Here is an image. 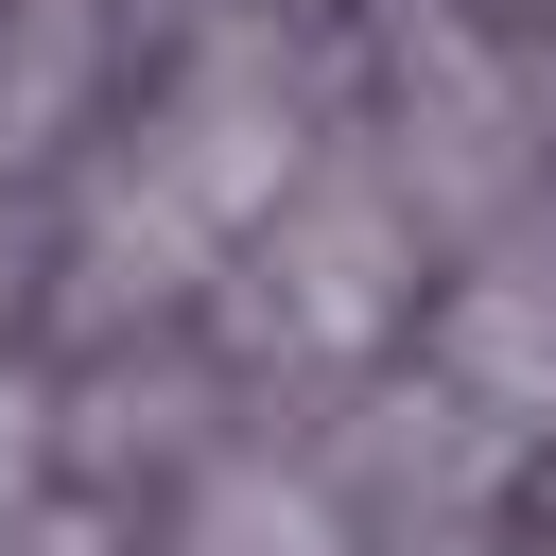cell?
<instances>
[{"label": "cell", "instance_id": "cell-1", "mask_svg": "<svg viewBox=\"0 0 556 556\" xmlns=\"http://www.w3.org/2000/svg\"><path fill=\"white\" fill-rule=\"evenodd\" d=\"M434 365H452V400H486V417H556V208L469 226V261H452V295H434Z\"/></svg>", "mask_w": 556, "mask_h": 556}]
</instances>
